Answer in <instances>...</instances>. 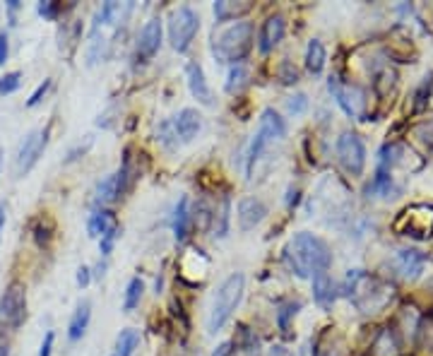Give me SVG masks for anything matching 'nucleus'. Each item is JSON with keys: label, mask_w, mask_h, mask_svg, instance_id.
I'll return each mask as SVG.
<instances>
[{"label": "nucleus", "mask_w": 433, "mask_h": 356, "mask_svg": "<svg viewBox=\"0 0 433 356\" xmlns=\"http://www.w3.org/2000/svg\"><path fill=\"white\" fill-rule=\"evenodd\" d=\"M8 53H10V44H8V34L0 31V66L8 61Z\"/></svg>", "instance_id": "41"}, {"label": "nucleus", "mask_w": 433, "mask_h": 356, "mask_svg": "<svg viewBox=\"0 0 433 356\" xmlns=\"http://www.w3.org/2000/svg\"><path fill=\"white\" fill-rule=\"evenodd\" d=\"M335 299H337V284L332 282L328 272H321L313 277V301H316L321 309H332Z\"/></svg>", "instance_id": "19"}, {"label": "nucleus", "mask_w": 433, "mask_h": 356, "mask_svg": "<svg viewBox=\"0 0 433 356\" xmlns=\"http://www.w3.org/2000/svg\"><path fill=\"white\" fill-rule=\"evenodd\" d=\"M299 80V73H296V68H291V63H281V82L291 84Z\"/></svg>", "instance_id": "39"}, {"label": "nucleus", "mask_w": 433, "mask_h": 356, "mask_svg": "<svg viewBox=\"0 0 433 356\" xmlns=\"http://www.w3.org/2000/svg\"><path fill=\"white\" fill-rule=\"evenodd\" d=\"M138 347H140V332L133 330V327H126V330H121V334L116 337L111 356H133Z\"/></svg>", "instance_id": "28"}, {"label": "nucleus", "mask_w": 433, "mask_h": 356, "mask_svg": "<svg viewBox=\"0 0 433 356\" xmlns=\"http://www.w3.org/2000/svg\"><path fill=\"white\" fill-rule=\"evenodd\" d=\"M31 231H34V241L39 244L41 248H46L48 244H51V239H53V222L51 219L43 214V217H36L34 219V224H31Z\"/></svg>", "instance_id": "30"}, {"label": "nucleus", "mask_w": 433, "mask_h": 356, "mask_svg": "<svg viewBox=\"0 0 433 356\" xmlns=\"http://www.w3.org/2000/svg\"><path fill=\"white\" fill-rule=\"evenodd\" d=\"M251 8H253V3H248V0H243V3L219 0V3H214V17H216V22H226V20H236V17L248 15Z\"/></svg>", "instance_id": "24"}, {"label": "nucleus", "mask_w": 433, "mask_h": 356, "mask_svg": "<svg viewBox=\"0 0 433 356\" xmlns=\"http://www.w3.org/2000/svg\"><path fill=\"white\" fill-rule=\"evenodd\" d=\"M118 231L121 229H116V231H108L106 236H101L99 239V246H101V255L108 258L111 255V251H113V244H116V239H118Z\"/></svg>", "instance_id": "37"}, {"label": "nucleus", "mask_w": 433, "mask_h": 356, "mask_svg": "<svg viewBox=\"0 0 433 356\" xmlns=\"http://www.w3.org/2000/svg\"><path fill=\"white\" fill-rule=\"evenodd\" d=\"M22 84V73H5L3 77H0V94H13V91H17Z\"/></svg>", "instance_id": "34"}, {"label": "nucleus", "mask_w": 433, "mask_h": 356, "mask_svg": "<svg viewBox=\"0 0 433 356\" xmlns=\"http://www.w3.org/2000/svg\"><path fill=\"white\" fill-rule=\"evenodd\" d=\"M238 229L241 231H251L267 217V205H265L260 198H243L238 202Z\"/></svg>", "instance_id": "14"}, {"label": "nucleus", "mask_w": 433, "mask_h": 356, "mask_svg": "<svg viewBox=\"0 0 433 356\" xmlns=\"http://www.w3.org/2000/svg\"><path fill=\"white\" fill-rule=\"evenodd\" d=\"M337 159L342 169L351 176H361L366 166V147L364 140L356 133H342L337 138Z\"/></svg>", "instance_id": "12"}, {"label": "nucleus", "mask_w": 433, "mask_h": 356, "mask_svg": "<svg viewBox=\"0 0 433 356\" xmlns=\"http://www.w3.org/2000/svg\"><path fill=\"white\" fill-rule=\"evenodd\" d=\"M48 135H51V126L29 133L24 138V142L17 149V156H15V174H17V178H24L36 166V161H39V156L48 144Z\"/></svg>", "instance_id": "10"}, {"label": "nucleus", "mask_w": 433, "mask_h": 356, "mask_svg": "<svg viewBox=\"0 0 433 356\" xmlns=\"http://www.w3.org/2000/svg\"><path fill=\"white\" fill-rule=\"evenodd\" d=\"M407 154H409V149L404 147L402 142H388L386 147L381 149V154H378V164H381V171L390 174L395 166H404V164H407Z\"/></svg>", "instance_id": "20"}, {"label": "nucleus", "mask_w": 433, "mask_h": 356, "mask_svg": "<svg viewBox=\"0 0 433 356\" xmlns=\"http://www.w3.org/2000/svg\"><path fill=\"white\" fill-rule=\"evenodd\" d=\"M306 109H308L306 94H296V96H291V99L286 101V111H289L291 116H299V113H303Z\"/></svg>", "instance_id": "36"}, {"label": "nucleus", "mask_w": 433, "mask_h": 356, "mask_svg": "<svg viewBox=\"0 0 433 356\" xmlns=\"http://www.w3.org/2000/svg\"><path fill=\"white\" fill-rule=\"evenodd\" d=\"M87 229H89V236L101 239V236H106L108 231H116V229H121V226H118V219L113 212H108V209H96V212L89 217Z\"/></svg>", "instance_id": "23"}, {"label": "nucleus", "mask_w": 433, "mask_h": 356, "mask_svg": "<svg viewBox=\"0 0 433 356\" xmlns=\"http://www.w3.org/2000/svg\"><path fill=\"white\" fill-rule=\"evenodd\" d=\"M0 356H10V344L3 334H0Z\"/></svg>", "instance_id": "44"}, {"label": "nucleus", "mask_w": 433, "mask_h": 356, "mask_svg": "<svg viewBox=\"0 0 433 356\" xmlns=\"http://www.w3.org/2000/svg\"><path fill=\"white\" fill-rule=\"evenodd\" d=\"M284 262L296 277L301 279H313L316 274L328 272L332 265V251L325 244L321 236L308 234H294L289 239V244L284 248Z\"/></svg>", "instance_id": "1"}, {"label": "nucleus", "mask_w": 433, "mask_h": 356, "mask_svg": "<svg viewBox=\"0 0 433 356\" xmlns=\"http://www.w3.org/2000/svg\"><path fill=\"white\" fill-rule=\"evenodd\" d=\"M171 226H173V236H176V241H186L188 239V234H191V226H193V214H191V205H188V198H181V200H178L176 209H173Z\"/></svg>", "instance_id": "21"}, {"label": "nucleus", "mask_w": 433, "mask_h": 356, "mask_svg": "<svg viewBox=\"0 0 433 356\" xmlns=\"http://www.w3.org/2000/svg\"><path fill=\"white\" fill-rule=\"evenodd\" d=\"M5 202H0V236H3V229H5Z\"/></svg>", "instance_id": "46"}, {"label": "nucleus", "mask_w": 433, "mask_h": 356, "mask_svg": "<svg viewBox=\"0 0 433 356\" xmlns=\"http://www.w3.org/2000/svg\"><path fill=\"white\" fill-rule=\"evenodd\" d=\"M0 169H3V147H0Z\"/></svg>", "instance_id": "47"}, {"label": "nucleus", "mask_w": 433, "mask_h": 356, "mask_svg": "<svg viewBox=\"0 0 433 356\" xmlns=\"http://www.w3.org/2000/svg\"><path fill=\"white\" fill-rule=\"evenodd\" d=\"M89 320H91V304L89 301H82V304L75 309L73 318H70V322H68V337L73 339V342L82 339L87 327H89Z\"/></svg>", "instance_id": "22"}, {"label": "nucleus", "mask_w": 433, "mask_h": 356, "mask_svg": "<svg viewBox=\"0 0 433 356\" xmlns=\"http://www.w3.org/2000/svg\"><path fill=\"white\" fill-rule=\"evenodd\" d=\"M368 356H397V339L390 327H383L381 332L376 334L371 344V354Z\"/></svg>", "instance_id": "26"}, {"label": "nucleus", "mask_w": 433, "mask_h": 356, "mask_svg": "<svg viewBox=\"0 0 433 356\" xmlns=\"http://www.w3.org/2000/svg\"><path fill=\"white\" fill-rule=\"evenodd\" d=\"M186 80H188V89L195 99L200 101L203 106H212L214 104V96L212 89H210L207 80H205V70L200 63H188L186 66Z\"/></svg>", "instance_id": "16"}, {"label": "nucleus", "mask_w": 433, "mask_h": 356, "mask_svg": "<svg viewBox=\"0 0 433 356\" xmlns=\"http://www.w3.org/2000/svg\"><path fill=\"white\" fill-rule=\"evenodd\" d=\"M91 282V272H89V267H80L78 269V284H80V287H87V284H89Z\"/></svg>", "instance_id": "42"}, {"label": "nucleus", "mask_w": 433, "mask_h": 356, "mask_svg": "<svg viewBox=\"0 0 433 356\" xmlns=\"http://www.w3.org/2000/svg\"><path fill=\"white\" fill-rule=\"evenodd\" d=\"M200 128H203V118H200V113L195 109H183V111H178L171 121L161 123L159 138L156 140H161L164 144L176 147V144L193 142V140L198 138Z\"/></svg>", "instance_id": "7"}, {"label": "nucleus", "mask_w": 433, "mask_h": 356, "mask_svg": "<svg viewBox=\"0 0 433 356\" xmlns=\"http://www.w3.org/2000/svg\"><path fill=\"white\" fill-rule=\"evenodd\" d=\"M392 231L416 241H429L433 236V205H409L392 222Z\"/></svg>", "instance_id": "6"}, {"label": "nucleus", "mask_w": 433, "mask_h": 356, "mask_svg": "<svg viewBox=\"0 0 433 356\" xmlns=\"http://www.w3.org/2000/svg\"><path fill=\"white\" fill-rule=\"evenodd\" d=\"M366 193L368 195H373V198H395V193H399V188L395 186V181H392V176L386 174V171H378L376 178L371 181V186L366 188Z\"/></svg>", "instance_id": "27"}, {"label": "nucleus", "mask_w": 433, "mask_h": 356, "mask_svg": "<svg viewBox=\"0 0 433 356\" xmlns=\"http://www.w3.org/2000/svg\"><path fill=\"white\" fill-rule=\"evenodd\" d=\"M142 294H145V282L140 277H133L128 282V289H126V299H123V311L130 313L135 311L140 306V301H142Z\"/></svg>", "instance_id": "29"}, {"label": "nucleus", "mask_w": 433, "mask_h": 356, "mask_svg": "<svg viewBox=\"0 0 433 356\" xmlns=\"http://www.w3.org/2000/svg\"><path fill=\"white\" fill-rule=\"evenodd\" d=\"M342 291L356 306V311H361L364 316H376V313L386 311L395 296L392 284L371 272H364V269H351L344 279Z\"/></svg>", "instance_id": "2"}, {"label": "nucleus", "mask_w": 433, "mask_h": 356, "mask_svg": "<svg viewBox=\"0 0 433 356\" xmlns=\"http://www.w3.org/2000/svg\"><path fill=\"white\" fill-rule=\"evenodd\" d=\"M246 77H248L246 66H241V63L234 66V68L229 70V75H226V91H229V94H236V91H241L243 84L248 82Z\"/></svg>", "instance_id": "31"}, {"label": "nucleus", "mask_w": 433, "mask_h": 356, "mask_svg": "<svg viewBox=\"0 0 433 356\" xmlns=\"http://www.w3.org/2000/svg\"><path fill=\"white\" fill-rule=\"evenodd\" d=\"M431 89H433V75H429V77H424V82L419 84V89L414 91V109L421 111L426 106V99L431 96Z\"/></svg>", "instance_id": "33"}, {"label": "nucleus", "mask_w": 433, "mask_h": 356, "mask_svg": "<svg viewBox=\"0 0 433 356\" xmlns=\"http://www.w3.org/2000/svg\"><path fill=\"white\" fill-rule=\"evenodd\" d=\"M299 309H301V304H294V301H286V304L279 306V311H277V325H279L281 334H289L291 318H294L296 313H299Z\"/></svg>", "instance_id": "32"}, {"label": "nucleus", "mask_w": 433, "mask_h": 356, "mask_svg": "<svg viewBox=\"0 0 433 356\" xmlns=\"http://www.w3.org/2000/svg\"><path fill=\"white\" fill-rule=\"evenodd\" d=\"M200 29V17L193 8L183 5V8L173 10L171 17H169V41L173 46V51L183 53L188 51Z\"/></svg>", "instance_id": "8"}, {"label": "nucleus", "mask_w": 433, "mask_h": 356, "mask_svg": "<svg viewBox=\"0 0 433 356\" xmlns=\"http://www.w3.org/2000/svg\"><path fill=\"white\" fill-rule=\"evenodd\" d=\"M270 356H291V354L286 352L284 347H272V349H270Z\"/></svg>", "instance_id": "45"}, {"label": "nucleus", "mask_w": 433, "mask_h": 356, "mask_svg": "<svg viewBox=\"0 0 433 356\" xmlns=\"http://www.w3.org/2000/svg\"><path fill=\"white\" fill-rule=\"evenodd\" d=\"M53 339H56V334L46 332V337H43V342H41V349H39V356H51V352H53Z\"/></svg>", "instance_id": "40"}, {"label": "nucleus", "mask_w": 433, "mask_h": 356, "mask_svg": "<svg viewBox=\"0 0 433 356\" xmlns=\"http://www.w3.org/2000/svg\"><path fill=\"white\" fill-rule=\"evenodd\" d=\"M325 63H328V51H325L323 41L313 39L306 48V70L311 75H321L325 70Z\"/></svg>", "instance_id": "25"}, {"label": "nucleus", "mask_w": 433, "mask_h": 356, "mask_svg": "<svg viewBox=\"0 0 433 356\" xmlns=\"http://www.w3.org/2000/svg\"><path fill=\"white\" fill-rule=\"evenodd\" d=\"M27 318V289L22 282L8 284L0 296V330H17Z\"/></svg>", "instance_id": "9"}, {"label": "nucleus", "mask_w": 433, "mask_h": 356, "mask_svg": "<svg viewBox=\"0 0 433 356\" xmlns=\"http://www.w3.org/2000/svg\"><path fill=\"white\" fill-rule=\"evenodd\" d=\"M426 267V255L416 248H402L395 255V269L402 274L404 279H416Z\"/></svg>", "instance_id": "17"}, {"label": "nucleus", "mask_w": 433, "mask_h": 356, "mask_svg": "<svg viewBox=\"0 0 433 356\" xmlns=\"http://www.w3.org/2000/svg\"><path fill=\"white\" fill-rule=\"evenodd\" d=\"M123 193H126V191H123L121 176H118V171H116V174L106 176L104 181H99V183H96V191H94V205H96V207H101V209H104V205L121 200V198H123Z\"/></svg>", "instance_id": "18"}, {"label": "nucleus", "mask_w": 433, "mask_h": 356, "mask_svg": "<svg viewBox=\"0 0 433 356\" xmlns=\"http://www.w3.org/2000/svg\"><path fill=\"white\" fill-rule=\"evenodd\" d=\"M8 10H10V22L15 24V13H17V10H20V3H17V0H10V3H8Z\"/></svg>", "instance_id": "43"}, {"label": "nucleus", "mask_w": 433, "mask_h": 356, "mask_svg": "<svg viewBox=\"0 0 433 356\" xmlns=\"http://www.w3.org/2000/svg\"><path fill=\"white\" fill-rule=\"evenodd\" d=\"M284 31H286V20L281 17V15H270L263 22V27H260L258 48L263 53H270L281 39H284Z\"/></svg>", "instance_id": "15"}, {"label": "nucleus", "mask_w": 433, "mask_h": 356, "mask_svg": "<svg viewBox=\"0 0 433 356\" xmlns=\"http://www.w3.org/2000/svg\"><path fill=\"white\" fill-rule=\"evenodd\" d=\"M48 89H51V80H43V82L39 84V87L34 89V94H31L29 99H27V106H29V109H31V106H36V104H39V101L43 99V96H46V91H48Z\"/></svg>", "instance_id": "38"}, {"label": "nucleus", "mask_w": 433, "mask_h": 356, "mask_svg": "<svg viewBox=\"0 0 433 356\" xmlns=\"http://www.w3.org/2000/svg\"><path fill=\"white\" fill-rule=\"evenodd\" d=\"M61 3H56V0H41L39 3V15L43 20H56L61 15Z\"/></svg>", "instance_id": "35"}, {"label": "nucleus", "mask_w": 433, "mask_h": 356, "mask_svg": "<svg viewBox=\"0 0 433 356\" xmlns=\"http://www.w3.org/2000/svg\"><path fill=\"white\" fill-rule=\"evenodd\" d=\"M284 135H286L284 118H281L277 111L265 109L263 116H260L258 131L251 140L248 154H246V174H248V178H253V174H256V166H258V161L265 156V152H267L272 144L281 142Z\"/></svg>", "instance_id": "4"}, {"label": "nucleus", "mask_w": 433, "mask_h": 356, "mask_svg": "<svg viewBox=\"0 0 433 356\" xmlns=\"http://www.w3.org/2000/svg\"><path fill=\"white\" fill-rule=\"evenodd\" d=\"M328 87L335 94V101L339 104V109H342L346 116L359 118L361 121V116H364V111H366V104H368L366 89L359 87L356 82H339L337 77H330Z\"/></svg>", "instance_id": "11"}, {"label": "nucleus", "mask_w": 433, "mask_h": 356, "mask_svg": "<svg viewBox=\"0 0 433 356\" xmlns=\"http://www.w3.org/2000/svg\"><path fill=\"white\" fill-rule=\"evenodd\" d=\"M253 34H256V27L251 22H234L231 27H226L212 44V53L219 63H238L251 53L253 48Z\"/></svg>", "instance_id": "5"}, {"label": "nucleus", "mask_w": 433, "mask_h": 356, "mask_svg": "<svg viewBox=\"0 0 433 356\" xmlns=\"http://www.w3.org/2000/svg\"><path fill=\"white\" fill-rule=\"evenodd\" d=\"M243 289H246V277L241 272H234L219 284L212 301V309L207 316V332L216 334L219 330H224V325L231 320L234 311L238 309L243 299Z\"/></svg>", "instance_id": "3"}, {"label": "nucleus", "mask_w": 433, "mask_h": 356, "mask_svg": "<svg viewBox=\"0 0 433 356\" xmlns=\"http://www.w3.org/2000/svg\"><path fill=\"white\" fill-rule=\"evenodd\" d=\"M161 46V22L159 17H152L149 22H145V27L140 29L138 44H135V58L140 63H147L156 56Z\"/></svg>", "instance_id": "13"}]
</instances>
